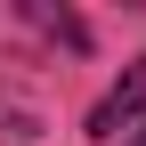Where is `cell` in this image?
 Wrapping results in <instances>:
<instances>
[{"instance_id": "obj_1", "label": "cell", "mask_w": 146, "mask_h": 146, "mask_svg": "<svg viewBox=\"0 0 146 146\" xmlns=\"http://www.w3.org/2000/svg\"><path fill=\"white\" fill-rule=\"evenodd\" d=\"M114 130H146V57L114 81V98L89 114V138H114Z\"/></svg>"}, {"instance_id": "obj_2", "label": "cell", "mask_w": 146, "mask_h": 146, "mask_svg": "<svg viewBox=\"0 0 146 146\" xmlns=\"http://www.w3.org/2000/svg\"><path fill=\"white\" fill-rule=\"evenodd\" d=\"M130 146H146V130H130Z\"/></svg>"}]
</instances>
